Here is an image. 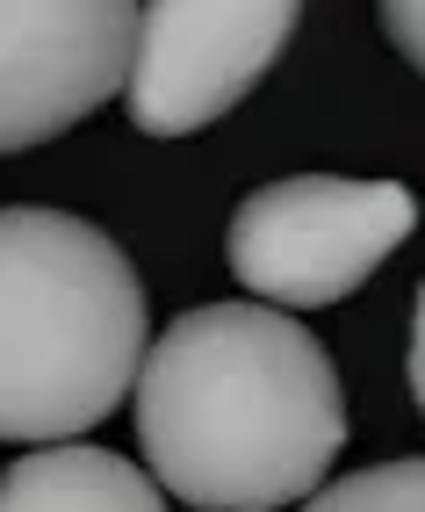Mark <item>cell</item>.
<instances>
[{
  "mask_svg": "<svg viewBox=\"0 0 425 512\" xmlns=\"http://www.w3.org/2000/svg\"><path fill=\"white\" fill-rule=\"evenodd\" d=\"M137 448L166 498L202 512L303 505L346 448V390L281 303H202L137 354Z\"/></svg>",
  "mask_w": 425,
  "mask_h": 512,
  "instance_id": "obj_1",
  "label": "cell"
},
{
  "mask_svg": "<svg viewBox=\"0 0 425 512\" xmlns=\"http://www.w3.org/2000/svg\"><path fill=\"white\" fill-rule=\"evenodd\" d=\"M145 339V282L109 231L65 210H0V440L101 426Z\"/></svg>",
  "mask_w": 425,
  "mask_h": 512,
  "instance_id": "obj_2",
  "label": "cell"
},
{
  "mask_svg": "<svg viewBox=\"0 0 425 512\" xmlns=\"http://www.w3.org/2000/svg\"><path fill=\"white\" fill-rule=\"evenodd\" d=\"M411 231H418V195L404 181L289 174L253 188L231 210L224 253L231 275L260 303L325 311V303H346Z\"/></svg>",
  "mask_w": 425,
  "mask_h": 512,
  "instance_id": "obj_3",
  "label": "cell"
},
{
  "mask_svg": "<svg viewBox=\"0 0 425 512\" xmlns=\"http://www.w3.org/2000/svg\"><path fill=\"white\" fill-rule=\"evenodd\" d=\"M303 0H145L130 29L123 109L145 138H188L231 116L289 51Z\"/></svg>",
  "mask_w": 425,
  "mask_h": 512,
  "instance_id": "obj_4",
  "label": "cell"
},
{
  "mask_svg": "<svg viewBox=\"0 0 425 512\" xmlns=\"http://www.w3.org/2000/svg\"><path fill=\"white\" fill-rule=\"evenodd\" d=\"M137 0H0V152L80 130L123 87Z\"/></svg>",
  "mask_w": 425,
  "mask_h": 512,
  "instance_id": "obj_5",
  "label": "cell"
},
{
  "mask_svg": "<svg viewBox=\"0 0 425 512\" xmlns=\"http://www.w3.org/2000/svg\"><path fill=\"white\" fill-rule=\"evenodd\" d=\"M166 491L152 469L109 448H87L80 433L29 440V455L0 469V512H159Z\"/></svg>",
  "mask_w": 425,
  "mask_h": 512,
  "instance_id": "obj_6",
  "label": "cell"
},
{
  "mask_svg": "<svg viewBox=\"0 0 425 512\" xmlns=\"http://www.w3.org/2000/svg\"><path fill=\"white\" fill-rule=\"evenodd\" d=\"M303 505H325V512H418L425 505V469L418 462H382V469H361V476H346V484H317Z\"/></svg>",
  "mask_w": 425,
  "mask_h": 512,
  "instance_id": "obj_7",
  "label": "cell"
},
{
  "mask_svg": "<svg viewBox=\"0 0 425 512\" xmlns=\"http://www.w3.org/2000/svg\"><path fill=\"white\" fill-rule=\"evenodd\" d=\"M375 15L389 29V44H397V58H411V73L425 65V0H375Z\"/></svg>",
  "mask_w": 425,
  "mask_h": 512,
  "instance_id": "obj_8",
  "label": "cell"
}]
</instances>
